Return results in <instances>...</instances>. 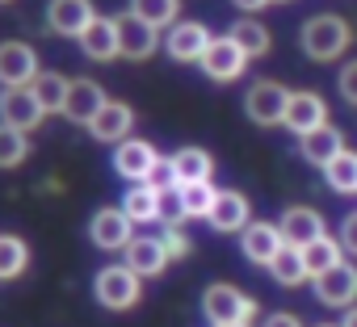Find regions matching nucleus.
<instances>
[{"instance_id": "obj_1", "label": "nucleus", "mask_w": 357, "mask_h": 327, "mask_svg": "<svg viewBox=\"0 0 357 327\" xmlns=\"http://www.w3.org/2000/svg\"><path fill=\"white\" fill-rule=\"evenodd\" d=\"M298 38H303L307 59L332 63V59H340V55L353 47V26H349L344 17H336V13H319V17H311V22L303 26Z\"/></svg>"}, {"instance_id": "obj_2", "label": "nucleus", "mask_w": 357, "mask_h": 327, "mask_svg": "<svg viewBox=\"0 0 357 327\" xmlns=\"http://www.w3.org/2000/svg\"><path fill=\"white\" fill-rule=\"evenodd\" d=\"M202 314L215 323V327H227V323H248L257 314V302L244 298L236 285H211L202 294Z\"/></svg>"}, {"instance_id": "obj_3", "label": "nucleus", "mask_w": 357, "mask_h": 327, "mask_svg": "<svg viewBox=\"0 0 357 327\" xmlns=\"http://www.w3.org/2000/svg\"><path fill=\"white\" fill-rule=\"evenodd\" d=\"M93 289H97V302H101L105 310H126V306L139 302V277H135L126 264H105V269L97 273Z\"/></svg>"}, {"instance_id": "obj_4", "label": "nucleus", "mask_w": 357, "mask_h": 327, "mask_svg": "<svg viewBox=\"0 0 357 327\" xmlns=\"http://www.w3.org/2000/svg\"><path fill=\"white\" fill-rule=\"evenodd\" d=\"M286 105H290V88H282L278 80H261V84H252L248 97H244V109H248V118H252L257 126H278V122H286Z\"/></svg>"}, {"instance_id": "obj_5", "label": "nucleus", "mask_w": 357, "mask_h": 327, "mask_svg": "<svg viewBox=\"0 0 357 327\" xmlns=\"http://www.w3.org/2000/svg\"><path fill=\"white\" fill-rule=\"evenodd\" d=\"M34 76H38V55L30 42H0V84L30 88Z\"/></svg>"}, {"instance_id": "obj_6", "label": "nucleus", "mask_w": 357, "mask_h": 327, "mask_svg": "<svg viewBox=\"0 0 357 327\" xmlns=\"http://www.w3.org/2000/svg\"><path fill=\"white\" fill-rule=\"evenodd\" d=\"M278 231H282L286 248H298V252H303V248H311L315 239H324V235H328L324 214H319V210H311V206H290V210L282 214Z\"/></svg>"}, {"instance_id": "obj_7", "label": "nucleus", "mask_w": 357, "mask_h": 327, "mask_svg": "<svg viewBox=\"0 0 357 327\" xmlns=\"http://www.w3.org/2000/svg\"><path fill=\"white\" fill-rule=\"evenodd\" d=\"M244 67H248V55H244L227 34H219V38L206 47V55H202V72H206L211 80H219V84L240 80V76H244Z\"/></svg>"}, {"instance_id": "obj_8", "label": "nucleus", "mask_w": 357, "mask_h": 327, "mask_svg": "<svg viewBox=\"0 0 357 327\" xmlns=\"http://www.w3.org/2000/svg\"><path fill=\"white\" fill-rule=\"evenodd\" d=\"M286 130H294L298 138H307L311 130L328 126V101L319 93H290V105H286Z\"/></svg>"}, {"instance_id": "obj_9", "label": "nucleus", "mask_w": 357, "mask_h": 327, "mask_svg": "<svg viewBox=\"0 0 357 327\" xmlns=\"http://www.w3.org/2000/svg\"><path fill=\"white\" fill-rule=\"evenodd\" d=\"M89 235H93V244H97L101 252H126L130 239H135V235H130V218H126V210H118V206L97 210Z\"/></svg>"}, {"instance_id": "obj_10", "label": "nucleus", "mask_w": 357, "mask_h": 327, "mask_svg": "<svg viewBox=\"0 0 357 327\" xmlns=\"http://www.w3.org/2000/svg\"><path fill=\"white\" fill-rule=\"evenodd\" d=\"M0 118H5V126L26 134V130H34L47 118V109L38 105L34 88H5V93H0Z\"/></svg>"}, {"instance_id": "obj_11", "label": "nucleus", "mask_w": 357, "mask_h": 327, "mask_svg": "<svg viewBox=\"0 0 357 327\" xmlns=\"http://www.w3.org/2000/svg\"><path fill=\"white\" fill-rule=\"evenodd\" d=\"M211 42H215V38H211L206 26H198V22H181V26H172V30H168L164 51H168L176 63H202V55H206Z\"/></svg>"}, {"instance_id": "obj_12", "label": "nucleus", "mask_w": 357, "mask_h": 327, "mask_svg": "<svg viewBox=\"0 0 357 327\" xmlns=\"http://www.w3.org/2000/svg\"><path fill=\"white\" fill-rule=\"evenodd\" d=\"M47 22H51V30L63 34V38H84V30L97 22V13H93L89 0H51Z\"/></svg>"}, {"instance_id": "obj_13", "label": "nucleus", "mask_w": 357, "mask_h": 327, "mask_svg": "<svg viewBox=\"0 0 357 327\" xmlns=\"http://www.w3.org/2000/svg\"><path fill=\"white\" fill-rule=\"evenodd\" d=\"M315 298L324 306H353L357 302V269L344 260V264L328 269L324 277H315Z\"/></svg>"}, {"instance_id": "obj_14", "label": "nucleus", "mask_w": 357, "mask_h": 327, "mask_svg": "<svg viewBox=\"0 0 357 327\" xmlns=\"http://www.w3.org/2000/svg\"><path fill=\"white\" fill-rule=\"evenodd\" d=\"M155 147L147 143V138H126V143H118L114 147V168L126 177V181H147L151 177V168H155Z\"/></svg>"}, {"instance_id": "obj_15", "label": "nucleus", "mask_w": 357, "mask_h": 327, "mask_svg": "<svg viewBox=\"0 0 357 327\" xmlns=\"http://www.w3.org/2000/svg\"><path fill=\"white\" fill-rule=\"evenodd\" d=\"M240 248H244V256L252 260V264H273V256L286 248V239H282V231L273 227V223H248L244 231H240Z\"/></svg>"}, {"instance_id": "obj_16", "label": "nucleus", "mask_w": 357, "mask_h": 327, "mask_svg": "<svg viewBox=\"0 0 357 327\" xmlns=\"http://www.w3.org/2000/svg\"><path fill=\"white\" fill-rule=\"evenodd\" d=\"M101 105H105V93H101L97 80H72L68 101H63V118L76 122V126H89L101 113Z\"/></svg>"}, {"instance_id": "obj_17", "label": "nucleus", "mask_w": 357, "mask_h": 327, "mask_svg": "<svg viewBox=\"0 0 357 327\" xmlns=\"http://www.w3.org/2000/svg\"><path fill=\"white\" fill-rule=\"evenodd\" d=\"M164 264H168V252H164V244H160L155 235H135V239H130V248H126V269H130L135 277H155V273H164Z\"/></svg>"}, {"instance_id": "obj_18", "label": "nucleus", "mask_w": 357, "mask_h": 327, "mask_svg": "<svg viewBox=\"0 0 357 327\" xmlns=\"http://www.w3.org/2000/svg\"><path fill=\"white\" fill-rule=\"evenodd\" d=\"M298 151H303L307 164H315V168H328V164H332L340 151H349V147H344V134H340L336 126H319V130H311L307 138H298Z\"/></svg>"}, {"instance_id": "obj_19", "label": "nucleus", "mask_w": 357, "mask_h": 327, "mask_svg": "<svg viewBox=\"0 0 357 327\" xmlns=\"http://www.w3.org/2000/svg\"><path fill=\"white\" fill-rule=\"evenodd\" d=\"M130 122H135L130 105H122V101H105L101 113L89 122V130H93V138H101V143H126Z\"/></svg>"}, {"instance_id": "obj_20", "label": "nucleus", "mask_w": 357, "mask_h": 327, "mask_svg": "<svg viewBox=\"0 0 357 327\" xmlns=\"http://www.w3.org/2000/svg\"><path fill=\"white\" fill-rule=\"evenodd\" d=\"M215 231H223V235H231V231H244L248 227V198L244 193H236V189H219V198H215V210H211V218H206Z\"/></svg>"}, {"instance_id": "obj_21", "label": "nucleus", "mask_w": 357, "mask_h": 327, "mask_svg": "<svg viewBox=\"0 0 357 327\" xmlns=\"http://www.w3.org/2000/svg\"><path fill=\"white\" fill-rule=\"evenodd\" d=\"M118 51H122L126 59H147V55L155 51V30H151L147 22H139L135 13L118 17Z\"/></svg>"}, {"instance_id": "obj_22", "label": "nucleus", "mask_w": 357, "mask_h": 327, "mask_svg": "<svg viewBox=\"0 0 357 327\" xmlns=\"http://www.w3.org/2000/svg\"><path fill=\"white\" fill-rule=\"evenodd\" d=\"M80 47H84V55H89V59H97V63H109V59H118V55H122V51H118V22H109V17H97V22L84 30Z\"/></svg>"}, {"instance_id": "obj_23", "label": "nucleus", "mask_w": 357, "mask_h": 327, "mask_svg": "<svg viewBox=\"0 0 357 327\" xmlns=\"http://www.w3.org/2000/svg\"><path fill=\"white\" fill-rule=\"evenodd\" d=\"M172 173H176V185H202L215 173V159L202 147H181L172 155Z\"/></svg>"}, {"instance_id": "obj_24", "label": "nucleus", "mask_w": 357, "mask_h": 327, "mask_svg": "<svg viewBox=\"0 0 357 327\" xmlns=\"http://www.w3.org/2000/svg\"><path fill=\"white\" fill-rule=\"evenodd\" d=\"M34 97H38V105L47 109V113H63V101H68V88H72V80L68 76H59V72H38L34 76Z\"/></svg>"}, {"instance_id": "obj_25", "label": "nucleus", "mask_w": 357, "mask_h": 327, "mask_svg": "<svg viewBox=\"0 0 357 327\" xmlns=\"http://www.w3.org/2000/svg\"><path fill=\"white\" fill-rule=\"evenodd\" d=\"M227 38L248 55V59H261L265 51H269V30L261 26V22H252V17H244V22H236L231 30H227Z\"/></svg>"}, {"instance_id": "obj_26", "label": "nucleus", "mask_w": 357, "mask_h": 327, "mask_svg": "<svg viewBox=\"0 0 357 327\" xmlns=\"http://www.w3.org/2000/svg\"><path fill=\"white\" fill-rule=\"evenodd\" d=\"M303 264H307V273H311V277H324L328 269L344 264V256H340V239H332V235L315 239L311 248H303Z\"/></svg>"}, {"instance_id": "obj_27", "label": "nucleus", "mask_w": 357, "mask_h": 327, "mask_svg": "<svg viewBox=\"0 0 357 327\" xmlns=\"http://www.w3.org/2000/svg\"><path fill=\"white\" fill-rule=\"evenodd\" d=\"M269 273H273V281H278V285H286V289H294V285H303V281L311 277V273H307V264H303V252H298V248H282V252L273 256Z\"/></svg>"}, {"instance_id": "obj_28", "label": "nucleus", "mask_w": 357, "mask_h": 327, "mask_svg": "<svg viewBox=\"0 0 357 327\" xmlns=\"http://www.w3.org/2000/svg\"><path fill=\"white\" fill-rule=\"evenodd\" d=\"M324 181L332 185V193H357V151H340L324 168Z\"/></svg>"}, {"instance_id": "obj_29", "label": "nucleus", "mask_w": 357, "mask_h": 327, "mask_svg": "<svg viewBox=\"0 0 357 327\" xmlns=\"http://www.w3.org/2000/svg\"><path fill=\"white\" fill-rule=\"evenodd\" d=\"M122 210H126L130 223H160V193L147 189V185H135V189L126 193Z\"/></svg>"}, {"instance_id": "obj_30", "label": "nucleus", "mask_w": 357, "mask_h": 327, "mask_svg": "<svg viewBox=\"0 0 357 327\" xmlns=\"http://www.w3.org/2000/svg\"><path fill=\"white\" fill-rule=\"evenodd\" d=\"M26 264H30V248H26V239H17V235H0V281L22 277Z\"/></svg>"}, {"instance_id": "obj_31", "label": "nucleus", "mask_w": 357, "mask_h": 327, "mask_svg": "<svg viewBox=\"0 0 357 327\" xmlns=\"http://www.w3.org/2000/svg\"><path fill=\"white\" fill-rule=\"evenodd\" d=\"M130 13L139 22H147L151 30H164V26H172L176 13H181V5H176V0H130Z\"/></svg>"}, {"instance_id": "obj_32", "label": "nucleus", "mask_w": 357, "mask_h": 327, "mask_svg": "<svg viewBox=\"0 0 357 327\" xmlns=\"http://www.w3.org/2000/svg\"><path fill=\"white\" fill-rule=\"evenodd\" d=\"M215 198H219V189H215L211 181H202V185H181V210H185V218H211Z\"/></svg>"}, {"instance_id": "obj_33", "label": "nucleus", "mask_w": 357, "mask_h": 327, "mask_svg": "<svg viewBox=\"0 0 357 327\" xmlns=\"http://www.w3.org/2000/svg\"><path fill=\"white\" fill-rule=\"evenodd\" d=\"M26 151H30L26 134H22V130H13V126H5V122H0V168H17V164L26 159Z\"/></svg>"}, {"instance_id": "obj_34", "label": "nucleus", "mask_w": 357, "mask_h": 327, "mask_svg": "<svg viewBox=\"0 0 357 327\" xmlns=\"http://www.w3.org/2000/svg\"><path fill=\"white\" fill-rule=\"evenodd\" d=\"M160 244H164V252H168V260H185V256L194 252V244H190V235H185L181 227H164V235H160Z\"/></svg>"}, {"instance_id": "obj_35", "label": "nucleus", "mask_w": 357, "mask_h": 327, "mask_svg": "<svg viewBox=\"0 0 357 327\" xmlns=\"http://www.w3.org/2000/svg\"><path fill=\"white\" fill-rule=\"evenodd\" d=\"M147 189H155V193H168V189H181V185H176V173H172V159H155V168H151V177L143 181Z\"/></svg>"}, {"instance_id": "obj_36", "label": "nucleus", "mask_w": 357, "mask_h": 327, "mask_svg": "<svg viewBox=\"0 0 357 327\" xmlns=\"http://www.w3.org/2000/svg\"><path fill=\"white\" fill-rule=\"evenodd\" d=\"M336 88H340V97H344L349 105H357V59L340 67V80H336Z\"/></svg>"}, {"instance_id": "obj_37", "label": "nucleus", "mask_w": 357, "mask_h": 327, "mask_svg": "<svg viewBox=\"0 0 357 327\" xmlns=\"http://www.w3.org/2000/svg\"><path fill=\"white\" fill-rule=\"evenodd\" d=\"M340 248L357 256V210H353V214L344 218V227H340Z\"/></svg>"}, {"instance_id": "obj_38", "label": "nucleus", "mask_w": 357, "mask_h": 327, "mask_svg": "<svg viewBox=\"0 0 357 327\" xmlns=\"http://www.w3.org/2000/svg\"><path fill=\"white\" fill-rule=\"evenodd\" d=\"M265 327H303V323H298V314H290V310H273V314L265 319Z\"/></svg>"}, {"instance_id": "obj_39", "label": "nucleus", "mask_w": 357, "mask_h": 327, "mask_svg": "<svg viewBox=\"0 0 357 327\" xmlns=\"http://www.w3.org/2000/svg\"><path fill=\"white\" fill-rule=\"evenodd\" d=\"M231 5H236L240 13H261V9L269 5V0H231Z\"/></svg>"}, {"instance_id": "obj_40", "label": "nucleus", "mask_w": 357, "mask_h": 327, "mask_svg": "<svg viewBox=\"0 0 357 327\" xmlns=\"http://www.w3.org/2000/svg\"><path fill=\"white\" fill-rule=\"evenodd\" d=\"M340 327H357V306H349V314H344V323Z\"/></svg>"}, {"instance_id": "obj_41", "label": "nucleus", "mask_w": 357, "mask_h": 327, "mask_svg": "<svg viewBox=\"0 0 357 327\" xmlns=\"http://www.w3.org/2000/svg\"><path fill=\"white\" fill-rule=\"evenodd\" d=\"M227 327H248V323H227Z\"/></svg>"}, {"instance_id": "obj_42", "label": "nucleus", "mask_w": 357, "mask_h": 327, "mask_svg": "<svg viewBox=\"0 0 357 327\" xmlns=\"http://www.w3.org/2000/svg\"><path fill=\"white\" fill-rule=\"evenodd\" d=\"M324 327H332V323H324Z\"/></svg>"}]
</instances>
